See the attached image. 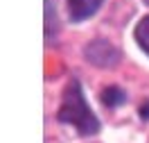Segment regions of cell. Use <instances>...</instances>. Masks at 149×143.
<instances>
[{"instance_id":"6da1fadb","label":"cell","mask_w":149,"mask_h":143,"mask_svg":"<svg viewBox=\"0 0 149 143\" xmlns=\"http://www.w3.org/2000/svg\"><path fill=\"white\" fill-rule=\"evenodd\" d=\"M56 118L61 123L74 127L81 136H91V134H97L100 130V120L95 111L88 107L86 102V95L81 91V84L79 80H70L68 86L63 91V100H61V107L56 111Z\"/></svg>"},{"instance_id":"7a4b0ae2","label":"cell","mask_w":149,"mask_h":143,"mask_svg":"<svg viewBox=\"0 0 149 143\" xmlns=\"http://www.w3.org/2000/svg\"><path fill=\"white\" fill-rule=\"evenodd\" d=\"M84 57L88 64H93L97 68H113L120 61V52L118 48L113 46L111 41H104V39H95L91 41L84 50Z\"/></svg>"},{"instance_id":"3957f363","label":"cell","mask_w":149,"mask_h":143,"mask_svg":"<svg viewBox=\"0 0 149 143\" xmlns=\"http://www.w3.org/2000/svg\"><path fill=\"white\" fill-rule=\"evenodd\" d=\"M68 2V16L72 23H81V20L91 18L95 11L102 7L104 0H65Z\"/></svg>"},{"instance_id":"277c9868","label":"cell","mask_w":149,"mask_h":143,"mask_svg":"<svg viewBox=\"0 0 149 143\" xmlns=\"http://www.w3.org/2000/svg\"><path fill=\"white\" fill-rule=\"evenodd\" d=\"M124 100H127V93L122 89H118V86H109L102 93V102L106 107H120V105H124Z\"/></svg>"},{"instance_id":"5b68a950","label":"cell","mask_w":149,"mask_h":143,"mask_svg":"<svg viewBox=\"0 0 149 143\" xmlns=\"http://www.w3.org/2000/svg\"><path fill=\"white\" fill-rule=\"evenodd\" d=\"M56 30H59V18L54 14V5H52V0H45V34H47V39L54 37Z\"/></svg>"},{"instance_id":"8992f818","label":"cell","mask_w":149,"mask_h":143,"mask_svg":"<svg viewBox=\"0 0 149 143\" xmlns=\"http://www.w3.org/2000/svg\"><path fill=\"white\" fill-rule=\"evenodd\" d=\"M136 41L140 43V48L149 55V16L140 20V25L136 27Z\"/></svg>"},{"instance_id":"52a82bcc","label":"cell","mask_w":149,"mask_h":143,"mask_svg":"<svg viewBox=\"0 0 149 143\" xmlns=\"http://www.w3.org/2000/svg\"><path fill=\"white\" fill-rule=\"evenodd\" d=\"M145 2H147V5H149V0H145Z\"/></svg>"}]
</instances>
